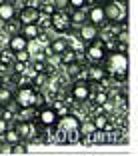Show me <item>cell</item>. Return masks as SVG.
I'll return each mask as SVG.
<instances>
[{"mask_svg": "<svg viewBox=\"0 0 138 156\" xmlns=\"http://www.w3.org/2000/svg\"><path fill=\"white\" fill-rule=\"evenodd\" d=\"M102 10L108 24L128 22V0H104Z\"/></svg>", "mask_w": 138, "mask_h": 156, "instance_id": "cell-2", "label": "cell"}, {"mask_svg": "<svg viewBox=\"0 0 138 156\" xmlns=\"http://www.w3.org/2000/svg\"><path fill=\"white\" fill-rule=\"evenodd\" d=\"M108 100H110V98H108V92H106V90L94 94V102H96V106H102L104 102H108Z\"/></svg>", "mask_w": 138, "mask_h": 156, "instance_id": "cell-28", "label": "cell"}, {"mask_svg": "<svg viewBox=\"0 0 138 156\" xmlns=\"http://www.w3.org/2000/svg\"><path fill=\"white\" fill-rule=\"evenodd\" d=\"M28 42H30V40L24 38L20 32L18 34H12V36H8V50L12 52V54H14V52H20V50H26Z\"/></svg>", "mask_w": 138, "mask_h": 156, "instance_id": "cell-12", "label": "cell"}, {"mask_svg": "<svg viewBox=\"0 0 138 156\" xmlns=\"http://www.w3.org/2000/svg\"><path fill=\"white\" fill-rule=\"evenodd\" d=\"M12 98H14V92L10 90L6 84H2V86H0V108H2L4 104H8Z\"/></svg>", "mask_w": 138, "mask_h": 156, "instance_id": "cell-23", "label": "cell"}, {"mask_svg": "<svg viewBox=\"0 0 138 156\" xmlns=\"http://www.w3.org/2000/svg\"><path fill=\"white\" fill-rule=\"evenodd\" d=\"M24 6H30V8H38V6H40V0H24Z\"/></svg>", "mask_w": 138, "mask_h": 156, "instance_id": "cell-33", "label": "cell"}, {"mask_svg": "<svg viewBox=\"0 0 138 156\" xmlns=\"http://www.w3.org/2000/svg\"><path fill=\"white\" fill-rule=\"evenodd\" d=\"M54 10H66L68 8V0H50Z\"/></svg>", "mask_w": 138, "mask_h": 156, "instance_id": "cell-30", "label": "cell"}, {"mask_svg": "<svg viewBox=\"0 0 138 156\" xmlns=\"http://www.w3.org/2000/svg\"><path fill=\"white\" fill-rule=\"evenodd\" d=\"M66 74H68L72 80L84 78V66L80 64L78 60H76V62H70V64H66Z\"/></svg>", "mask_w": 138, "mask_h": 156, "instance_id": "cell-18", "label": "cell"}, {"mask_svg": "<svg viewBox=\"0 0 138 156\" xmlns=\"http://www.w3.org/2000/svg\"><path fill=\"white\" fill-rule=\"evenodd\" d=\"M36 116L38 118H34V120H38L42 126H52V124L58 120V114H56V110L52 106H42V108H38Z\"/></svg>", "mask_w": 138, "mask_h": 156, "instance_id": "cell-9", "label": "cell"}, {"mask_svg": "<svg viewBox=\"0 0 138 156\" xmlns=\"http://www.w3.org/2000/svg\"><path fill=\"white\" fill-rule=\"evenodd\" d=\"M68 18H70V26L78 28L80 24L86 22V8H70Z\"/></svg>", "mask_w": 138, "mask_h": 156, "instance_id": "cell-15", "label": "cell"}, {"mask_svg": "<svg viewBox=\"0 0 138 156\" xmlns=\"http://www.w3.org/2000/svg\"><path fill=\"white\" fill-rule=\"evenodd\" d=\"M26 152H28V142H24V140H18L16 144L8 148V154H26Z\"/></svg>", "mask_w": 138, "mask_h": 156, "instance_id": "cell-24", "label": "cell"}, {"mask_svg": "<svg viewBox=\"0 0 138 156\" xmlns=\"http://www.w3.org/2000/svg\"><path fill=\"white\" fill-rule=\"evenodd\" d=\"M102 68L106 70V76H110L114 82H124L128 78V58L124 52L118 50L106 52L104 60H102Z\"/></svg>", "mask_w": 138, "mask_h": 156, "instance_id": "cell-1", "label": "cell"}, {"mask_svg": "<svg viewBox=\"0 0 138 156\" xmlns=\"http://www.w3.org/2000/svg\"><path fill=\"white\" fill-rule=\"evenodd\" d=\"M68 40L66 38H50V42H48V48H46V54H54V56H58V54H62V52L68 48Z\"/></svg>", "mask_w": 138, "mask_h": 156, "instance_id": "cell-13", "label": "cell"}, {"mask_svg": "<svg viewBox=\"0 0 138 156\" xmlns=\"http://www.w3.org/2000/svg\"><path fill=\"white\" fill-rule=\"evenodd\" d=\"M46 104V96L42 94V90H36V94H34V108H42V106Z\"/></svg>", "mask_w": 138, "mask_h": 156, "instance_id": "cell-26", "label": "cell"}, {"mask_svg": "<svg viewBox=\"0 0 138 156\" xmlns=\"http://www.w3.org/2000/svg\"><path fill=\"white\" fill-rule=\"evenodd\" d=\"M34 94H36V90L30 84H26V86L18 88L14 92V102L18 104V110L20 108H34Z\"/></svg>", "mask_w": 138, "mask_h": 156, "instance_id": "cell-6", "label": "cell"}, {"mask_svg": "<svg viewBox=\"0 0 138 156\" xmlns=\"http://www.w3.org/2000/svg\"><path fill=\"white\" fill-rule=\"evenodd\" d=\"M2 138H4V144H8V146H12V144H16V142L20 140V134L16 132L14 128H10V126H8V128H6V132L2 134Z\"/></svg>", "mask_w": 138, "mask_h": 156, "instance_id": "cell-20", "label": "cell"}, {"mask_svg": "<svg viewBox=\"0 0 138 156\" xmlns=\"http://www.w3.org/2000/svg\"><path fill=\"white\" fill-rule=\"evenodd\" d=\"M86 78H88V82H100L102 78H106V70L100 64H94L92 68H88Z\"/></svg>", "mask_w": 138, "mask_h": 156, "instance_id": "cell-17", "label": "cell"}, {"mask_svg": "<svg viewBox=\"0 0 138 156\" xmlns=\"http://www.w3.org/2000/svg\"><path fill=\"white\" fill-rule=\"evenodd\" d=\"M106 44L104 40H92L86 44V50H84V56H86L88 62H92V64H102V60H104L106 56Z\"/></svg>", "mask_w": 138, "mask_h": 156, "instance_id": "cell-4", "label": "cell"}, {"mask_svg": "<svg viewBox=\"0 0 138 156\" xmlns=\"http://www.w3.org/2000/svg\"><path fill=\"white\" fill-rule=\"evenodd\" d=\"M50 28L58 34H64L70 32V18H68V12L66 10H54L50 14Z\"/></svg>", "mask_w": 138, "mask_h": 156, "instance_id": "cell-5", "label": "cell"}, {"mask_svg": "<svg viewBox=\"0 0 138 156\" xmlns=\"http://www.w3.org/2000/svg\"><path fill=\"white\" fill-rule=\"evenodd\" d=\"M20 34L28 40H36V36L40 34V26L36 22H30V24H22L20 26Z\"/></svg>", "mask_w": 138, "mask_h": 156, "instance_id": "cell-16", "label": "cell"}, {"mask_svg": "<svg viewBox=\"0 0 138 156\" xmlns=\"http://www.w3.org/2000/svg\"><path fill=\"white\" fill-rule=\"evenodd\" d=\"M14 60H18V62H24V64H28L30 60H32V54H30V50H20V52H14Z\"/></svg>", "mask_w": 138, "mask_h": 156, "instance_id": "cell-25", "label": "cell"}, {"mask_svg": "<svg viewBox=\"0 0 138 156\" xmlns=\"http://www.w3.org/2000/svg\"><path fill=\"white\" fill-rule=\"evenodd\" d=\"M16 18V8H14L12 2L8 0H2L0 2V22H8V20Z\"/></svg>", "mask_w": 138, "mask_h": 156, "instance_id": "cell-14", "label": "cell"}, {"mask_svg": "<svg viewBox=\"0 0 138 156\" xmlns=\"http://www.w3.org/2000/svg\"><path fill=\"white\" fill-rule=\"evenodd\" d=\"M38 12H40V14H48V16H50V14L54 12V6H52V2H40Z\"/></svg>", "mask_w": 138, "mask_h": 156, "instance_id": "cell-27", "label": "cell"}, {"mask_svg": "<svg viewBox=\"0 0 138 156\" xmlns=\"http://www.w3.org/2000/svg\"><path fill=\"white\" fill-rule=\"evenodd\" d=\"M2 24H4V32L8 34V36H12V34H18V32H20V26H22V24H20L16 18L8 20V22H2Z\"/></svg>", "mask_w": 138, "mask_h": 156, "instance_id": "cell-22", "label": "cell"}, {"mask_svg": "<svg viewBox=\"0 0 138 156\" xmlns=\"http://www.w3.org/2000/svg\"><path fill=\"white\" fill-rule=\"evenodd\" d=\"M86 20H88V22H92V24H96L98 28H100L102 24H106L102 4H94V6H90V10H86Z\"/></svg>", "mask_w": 138, "mask_h": 156, "instance_id": "cell-11", "label": "cell"}, {"mask_svg": "<svg viewBox=\"0 0 138 156\" xmlns=\"http://www.w3.org/2000/svg\"><path fill=\"white\" fill-rule=\"evenodd\" d=\"M38 8H30V6H22L20 10H16V20L20 24H30V22H36L38 18Z\"/></svg>", "mask_w": 138, "mask_h": 156, "instance_id": "cell-10", "label": "cell"}, {"mask_svg": "<svg viewBox=\"0 0 138 156\" xmlns=\"http://www.w3.org/2000/svg\"><path fill=\"white\" fill-rule=\"evenodd\" d=\"M98 38V26L96 24H92V22H84L78 26V40L82 42V44H88V42L92 40H96Z\"/></svg>", "mask_w": 138, "mask_h": 156, "instance_id": "cell-8", "label": "cell"}, {"mask_svg": "<svg viewBox=\"0 0 138 156\" xmlns=\"http://www.w3.org/2000/svg\"><path fill=\"white\" fill-rule=\"evenodd\" d=\"M2 84H6V80H4V76L0 74V86H2Z\"/></svg>", "mask_w": 138, "mask_h": 156, "instance_id": "cell-36", "label": "cell"}, {"mask_svg": "<svg viewBox=\"0 0 138 156\" xmlns=\"http://www.w3.org/2000/svg\"><path fill=\"white\" fill-rule=\"evenodd\" d=\"M68 6L70 8H84V6H88V0H68Z\"/></svg>", "mask_w": 138, "mask_h": 156, "instance_id": "cell-31", "label": "cell"}, {"mask_svg": "<svg viewBox=\"0 0 138 156\" xmlns=\"http://www.w3.org/2000/svg\"><path fill=\"white\" fill-rule=\"evenodd\" d=\"M88 2H94V4H102L104 0H88Z\"/></svg>", "mask_w": 138, "mask_h": 156, "instance_id": "cell-35", "label": "cell"}, {"mask_svg": "<svg viewBox=\"0 0 138 156\" xmlns=\"http://www.w3.org/2000/svg\"><path fill=\"white\" fill-rule=\"evenodd\" d=\"M32 70L34 72H46V60H34Z\"/></svg>", "mask_w": 138, "mask_h": 156, "instance_id": "cell-29", "label": "cell"}, {"mask_svg": "<svg viewBox=\"0 0 138 156\" xmlns=\"http://www.w3.org/2000/svg\"><path fill=\"white\" fill-rule=\"evenodd\" d=\"M90 90H92V84L88 82V80H82V78H78V80L72 84L70 96H72V100H76V102H86L88 98H90V94H92Z\"/></svg>", "mask_w": 138, "mask_h": 156, "instance_id": "cell-7", "label": "cell"}, {"mask_svg": "<svg viewBox=\"0 0 138 156\" xmlns=\"http://www.w3.org/2000/svg\"><path fill=\"white\" fill-rule=\"evenodd\" d=\"M114 50L118 52H128V42H120V40H114Z\"/></svg>", "mask_w": 138, "mask_h": 156, "instance_id": "cell-32", "label": "cell"}, {"mask_svg": "<svg viewBox=\"0 0 138 156\" xmlns=\"http://www.w3.org/2000/svg\"><path fill=\"white\" fill-rule=\"evenodd\" d=\"M60 56V62H62V64H70V62H76V50H74L72 46H68V48H66L64 52H62V54H58Z\"/></svg>", "mask_w": 138, "mask_h": 156, "instance_id": "cell-21", "label": "cell"}, {"mask_svg": "<svg viewBox=\"0 0 138 156\" xmlns=\"http://www.w3.org/2000/svg\"><path fill=\"white\" fill-rule=\"evenodd\" d=\"M80 124L82 122H80L78 116L66 112V114L58 116V120L54 122V126L66 136V144H76L78 142V136H80Z\"/></svg>", "mask_w": 138, "mask_h": 156, "instance_id": "cell-3", "label": "cell"}, {"mask_svg": "<svg viewBox=\"0 0 138 156\" xmlns=\"http://www.w3.org/2000/svg\"><path fill=\"white\" fill-rule=\"evenodd\" d=\"M46 82H48V74L46 72H34L32 80H30V84H32L34 90H42V88L46 86Z\"/></svg>", "mask_w": 138, "mask_h": 156, "instance_id": "cell-19", "label": "cell"}, {"mask_svg": "<svg viewBox=\"0 0 138 156\" xmlns=\"http://www.w3.org/2000/svg\"><path fill=\"white\" fill-rule=\"evenodd\" d=\"M8 126H10V124L6 122L4 118H0V138H2V134L6 132V128H8Z\"/></svg>", "mask_w": 138, "mask_h": 156, "instance_id": "cell-34", "label": "cell"}]
</instances>
